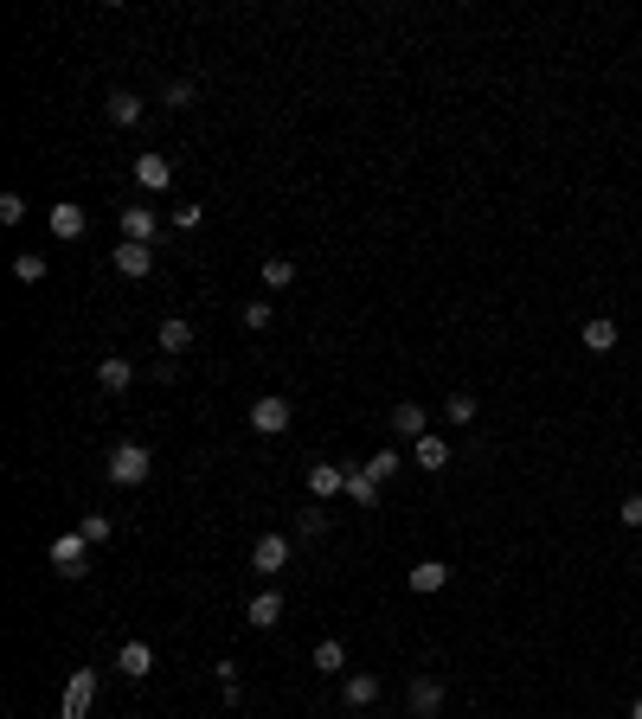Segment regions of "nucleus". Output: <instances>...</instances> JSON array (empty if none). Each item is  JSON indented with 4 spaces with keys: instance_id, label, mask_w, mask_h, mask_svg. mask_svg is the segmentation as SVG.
I'll return each instance as SVG.
<instances>
[{
    "instance_id": "1",
    "label": "nucleus",
    "mask_w": 642,
    "mask_h": 719,
    "mask_svg": "<svg viewBox=\"0 0 642 719\" xmlns=\"http://www.w3.org/2000/svg\"><path fill=\"white\" fill-rule=\"evenodd\" d=\"M148 469H155V456H148V443H116L110 456H103V476L116 488H142Z\"/></svg>"
},
{
    "instance_id": "2",
    "label": "nucleus",
    "mask_w": 642,
    "mask_h": 719,
    "mask_svg": "<svg viewBox=\"0 0 642 719\" xmlns=\"http://www.w3.org/2000/svg\"><path fill=\"white\" fill-rule=\"evenodd\" d=\"M244 418H251V431H257V437H277V431H289V418H296V405H289L283 392H264V399H257L251 411H244Z\"/></svg>"
},
{
    "instance_id": "3",
    "label": "nucleus",
    "mask_w": 642,
    "mask_h": 719,
    "mask_svg": "<svg viewBox=\"0 0 642 719\" xmlns=\"http://www.w3.org/2000/svg\"><path fill=\"white\" fill-rule=\"evenodd\" d=\"M52 572L58 578H84L90 572V540L84 533H58L52 540Z\"/></svg>"
},
{
    "instance_id": "4",
    "label": "nucleus",
    "mask_w": 642,
    "mask_h": 719,
    "mask_svg": "<svg viewBox=\"0 0 642 719\" xmlns=\"http://www.w3.org/2000/svg\"><path fill=\"white\" fill-rule=\"evenodd\" d=\"M90 707H97V668H71V681H65V707H58V719H90Z\"/></svg>"
},
{
    "instance_id": "5",
    "label": "nucleus",
    "mask_w": 642,
    "mask_h": 719,
    "mask_svg": "<svg viewBox=\"0 0 642 719\" xmlns=\"http://www.w3.org/2000/svg\"><path fill=\"white\" fill-rule=\"evenodd\" d=\"M110 264H116V277L142 283V277H155V244H129V238H122L116 251H110Z\"/></svg>"
},
{
    "instance_id": "6",
    "label": "nucleus",
    "mask_w": 642,
    "mask_h": 719,
    "mask_svg": "<svg viewBox=\"0 0 642 719\" xmlns=\"http://www.w3.org/2000/svg\"><path fill=\"white\" fill-rule=\"evenodd\" d=\"M289 553H296V546H289L283 533H264V540L251 546V572L257 578H277V572H289Z\"/></svg>"
},
{
    "instance_id": "7",
    "label": "nucleus",
    "mask_w": 642,
    "mask_h": 719,
    "mask_svg": "<svg viewBox=\"0 0 642 719\" xmlns=\"http://www.w3.org/2000/svg\"><path fill=\"white\" fill-rule=\"evenodd\" d=\"M379 694H386V687H379V675H366V668H360V675H347V681H341V707H347V713H366V707H379Z\"/></svg>"
},
{
    "instance_id": "8",
    "label": "nucleus",
    "mask_w": 642,
    "mask_h": 719,
    "mask_svg": "<svg viewBox=\"0 0 642 719\" xmlns=\"http://www.w3.org/2000/svg\"><path fill=\"white\" fill-rule=\"evenodd\" d=\"M122 238L129 244H155L161 238V212L155 206H122Z\"/></svg>"
},
{
    "instance_id": "9",
    "label": "nucleus",
    "mask_w": 642,
    "mask_h": 719,
    "mask_svg": "<svg viewBox=\"0 0 642 719\" xmlns=\"http://www.w3.org/2000/svg\"><path fill=\"white\" fill-rule=\"evenodd\" d=\"M135 187L142 193H167L174 187V161L167 155H135Z\"/></svg>"
},
{
    "instance_id": "10",
    "label": "nucleus",
    "mask_w": 642,
    "mask_h": 719,
    "mask_svg": "<svg viewBox=\"0 0 642 719\" xmlns=\"http://www.w3.org/2000/svg\"><path fill=\"white\" fill-rule=\"evenodd\" d=\"M347 476H354V469H341V463H309V495L315 501H328V495H347Z\"/></svg>"
},
{
    "instance_id": "11",
    "label": "nucleus",
    "mask_w": 642,
    "mask_h": 719,
    "mask_svg": "<svg viewBox=\"0 0 642 719\" xmlns=\"http://www.w3.org/2000/svg\"><path fill=\"white\" fill-rule=\"evenodd\" d=\"M283 591H257V598L251 604H244V623H251V630H277V623H283Z\"/></svg>"
},
{
    "instance_id": "12",
    "label": "nucleus",
    "mask_w": 642,
    "mask_h": 719,
    "mask_svg": "<svg viewBox=\"0 0 642 719\" xmlns=\"http://www.w3.org/2000/svg\"><path fill=\"white\" fill-rule=\"evenodd\" d=\"M116 668H122L129 681H148V675H155V649H148L142 636H135V642H122V649H116Z\"/></svg>"
},
{
    "instance_id": "13",
    "label": "nucleus",
    "mask_w": 642,
    "mask_h": 719,
    "mask_svg": "<svg viewBox=\"0 0 642 719\" xmlns=\"http://www.w3.org/2000/svg\"><path fill=\"white\" fill-rule=\"evenodd\" d=\"M97 386L110 392V399H116V392H129V386H135V360H122V354H103V360H97Z\"/></svg>"
},
{
    "instance_id": "14",
    "label": "nucleus",
    "mask_w": 642,
    "mask_h": 719,
    "mask_svg": "<svg viewBox=\"0 0 642 719\" xmlns=\"http://www.w3.org/2000/svg\"><path fill=\"white\" fill-rule=\"evenodd\" d=\"M411 463H418L424 476H437V469H450V443H443L437 431H424L418 443H411Z\"/></svg>"
},
{
    "instance_id": "15",
    "label": "nucleus",
    "mask_w": 642,
    "mask_h": 719,
    "mask_svg": "<svg viewBox=\"0 0 642 719\" xmlns=\"http://www.w3.org/2000/svg\"><path fill=\"white\" fill-rule=\"evenodd\" d=\"M405 585L418 591V598H431V591H443V585H450V565H443V559H418V565L405 572Z\"/></svg>"
},
{
    "instance_id": "16",
    "label": "nucleus",
    "mask_w": 642,
    "mask_h": 719,
    "mask_svg": "<svg viewBox=\"0 0 642 719\" xmlns=\"http://www.w3.org/2000/svg\"><path fill=\"white\" fill-rule=\"evenodd\" d=\"M103 110H110L116 129H142V110H148V103L135 97V90H110V97H103Z\"/></svg>"
},
{
    "instance_id": "17",
    "label": "nucleus",
    "mask_w": 642,
    "mask_h": 719,
    "mask_svg": "<svg viewBox=\"0 0 642 719\" xmlns=\"http://www.w3.org/2000/svg\"><path fill=\"white\" fill-rule=\"evenodd\" d=\"M386 418H392V437H405V443H418L424 431H431V411L424 405H392Z\"/></svg>"
},
{
    "instance_id": "18",
    "label": "nucleus",
    "mask_w": 642,
    "mask_h": 719,
    "mask_svg": "<svg viewBox=\"0 0 642 719\" xmlns=\"http://www.w3.org/2000/svg\"><path fill=\"white\" fill-rule=\"evenodd\" d=\"M90 232V212L78 200H58L52 206V238H84Z\"/></svg>"
},
{
    "instance_id": "19",
    "label": "nucleus",
    "mask_w": 642,
    "mask_h": 719,
    "mask_svg": "<svg viewBox=\"0 0 642 719\" xmlns=\"http://www.w3.org/2000/svg\"><path fill=\"white\" fill-rule=\"evenodd\" d=\"M443 700H450V694H443L437 675H418V681H411V713H418V719H437Z\"/></svg>"
},
{
    "instance_id": "20",
    "label": "nucleus",
    "mask_w": 642,
    "mask_h": 719,
    "mask_svg": "<svg viewBox=\"0 0 642 719\" xmlns=\"http://www.w3.org/2000/svg\"><path fill=\"white\" fill-rule=\"evenodd\" d=\"M155 341H161V354H193V321L187 315H167Z\"/></svg>"
},
{
    "instance_id": "21",
    "label": "nucleus",
    "mask_w": 642,
    "mask_h": 719,
    "mask_svg": "<svg viewBox=\"0 0 642 719\" xmlns=\"http://www.w3.org/2000/svg\"><path fill=\"white\" fill-rule=\"evenodd\" d=\"M617 341H623V328H617L610 315H591V321H585V347H591V354H610Z\"/></svg>"
},
{
    "instance_id": "22",
    "label": "nucleus",
    "mask_w": 642,
    "mask_h": 719,
    "mask_svg": "<svg viewBox=\"0 0 642 719\" xmlns=\"http://www.w3.org/2000/svg\"><path fill=\"white\" fill-rule=\"evenodd\" d=\"M315 668H321V675H347V642L321 636V642H315Z\"/></svg>"
},
{
    "instance_id": "23",
    "label": "nucleus",
    "mask_w": 642,
    "mask_h": 719,
    "mask_svg": "<svg viewBox=\"0 0 642 719\" xmlns=\"http://www.w3.org/2000/svg\"><path fill=\"white\" fill-rule=\"evenodd\" d=\"M347 501H354V508H366V514H373V508H379V482L366 476V469H354V476H347Z\"/></svg>"
},
{
    "instance_id": "24",
    "label": "nucleus",
    "mask_w": 642,
    "mask_h": 719,
    "mask_svg": "<svg viewBox=\"0 0 642 719\" xmlns=\"http://www.w3.org/2000/svg\"><path fill=\"white\" fill-rule=\"evenodd\" d=\"M443 418L463 431V424H476L482 418V405H476V392H450V405H443Z\"/></svg>"
},
{
    "instance_id": "25",
    "label": "nucleus",
    "mask_w": 642,
    "mask_h": 719,
    "mask_svg": "<svg viewBox=\"0 0 642 719\" xmlns=\"http://www.w3.org/2000/svg\"><path fill=\"white\" fill-rule=\"evenodd\" d=\"M45 270H52V264H45L39 251H20V257H13V283H45Z\"/></svg>"
},
{
    "instance_id": "26",
    "label": "nucleus",
    "mask_w": 642,
    "mask_h": 719,
    "mask_svg": "<svg viewBox=\"0 0 642 719\" xmlns=\"http://www.w3.org/2000/svg\"><path fill=\"white\" fill-rule=\"evenodd\" d=\"M399 463H405L399 450H373V456H366V476H373V482H392V476H399Z\"/></svg>"
},
{
    "instance_id": "27",
    "label": "nucleus",
    "mask_w": 642,
    "mask_h": 719,
    "mask_svg": "<svg viewBox=\"0 0 642 719\" xmlns=\"http://www.w3.org/2000/svg\"><path fill=\"white\" fill-rule=\"evenodd\" d=\"M264 283L270 289H289V283H296V257H264Z\"/></svg>"
},
{
    "instance_id": "28",
    "label": "nucleus",
    "mask_w": 642,
    "mask_h": 719,
    "mask_svg": "<svg viewBox=\"0 0 642 719\" xmlns=\"http://www.w3.org/2000/svg\"><path fill=\"white\" fill-rule=\"evenodd\" d=\"M78 533H84L90 546H103V540L116 533V520H110V514H84V520H78Z\"/></svg>"
},
{
    "instance_id": "29",
    "label": "nucleus",
    "mask_w": 642,
    "mask_h": 719,
    "mask_svg": "<svg viewBox=\"0 0 642 719\" xmlns=\"http://www.w3.org/2000/svg\"><path fill=\"white\" fill-rule=\"evenodd\" d=\"M193 103H200V90H193L187 78H174V84H167V110H193Z\"/></svg>"
},
{
    "instance_id": "30",
    "label": "nucleus",
    "mask_w": 642,
    "mask_h": 719,
    "mask_svg": "<svg viewBox=\"0 0 642 719\" xmlns=\"http://www.w3.org/2000/svg\"><path fill=\"white\" fill-rule=\"evenodd\" d=\"M167 225H174V232H200V225H206V206H174V219H167Z\"/></svg>"
},
{
    "instance_id": "31",
    "label": "nucleus",
    "mask_w": 642,
    "mask_h": 719,
    "mask_svg": "<svg viewBox=\"0 0 642 719\" xmlns=\"http://www.w3.org/2000/svg\"><path fill=\"white\" fill-rule=\"evenodd\" d=\"M238 315H244V328H251V334H257V328H270V315H277V309H270V302H244V309H238Z\"/></svg>"
},
{
    "instance_id": "32",
    "label": "nucleus",
    "mask_w": 642,
    "mask_h": 719,
    "mask_svg": "<svg viewBox=\"0 0 642 719\" xmlns=\"http://www.w3.org/2000/svg\"><path fill=\"white\" fill-rule=\"evenodd\" d=\"M321 533H328V514H315V508H309V514L296 520V540H321Z\"/></svg>"
},
{
    "instance_id": "33",
    "label": "nucleus",
    "mask_w": 642,
    "mask_h": 719,
    "mask_svg": "<svg viewBox=\"0 0 642 719\" xmlns=\"http://www.w3.org/2000/svg\"><path fill=\"white\" fill-rule=\"evenodd\" d=\"M0 219L20 225V219H26V193H0Z\"/></svg>"
},
{
    "instance_id": "34",
    "label": "nucleus",
    "mask_w": 642,
    "mask_h": 719,
    "mask_svg": "<svg viewBox=\"0 0 642 719\" xmlns=\"http://www.w3.org/2000/svg\"><path fill=\"white\" fill-rule=\"evenodd\" d=\"M617 520H623V527H636V533H642V495H623V508H617Z\"/></svg>"
},
{
    "instance_id": "35",
    "label": "nucleus",
    "mask_w": 642,
    "mask_h": 719,
    "mask_svg": "<svg viewBox=\"0 0 642 719\" xmlns=\"http://www.w3.org/2000/svg\"><path fill=\"white\" fill-rule=\"evenodd\" d=\"M630 719H642V700H636V707H630Z\"/></svg>"
}]
</instances>
